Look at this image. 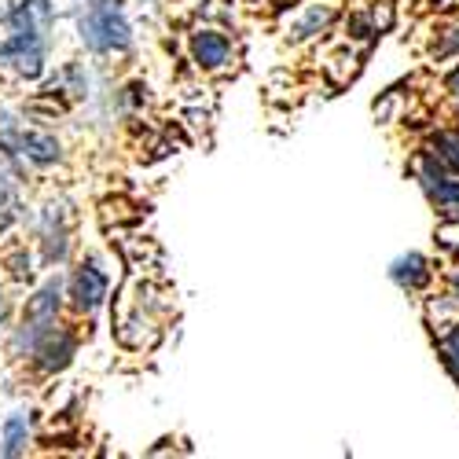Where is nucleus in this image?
I'll use <instances>...</instances> for the list:
<instances>
[{"label": "nucleus", "mask_w": 459, "mask_h": 459, "mask_svg": "<svg viewBox=\"0 0 459 459\" xmlns=\"http://www.w3.org/2000/svg\"><path fill=\"white\" fill-rule=\"evenodd\" d=\"M82 41L92 52H126L133 45V30L126 22L122 0H96L82 15Z\"/></svg>", "instance_id": "1"}, {"label": "nucleus", "mask_w": 459, "mask_h": 459, "mask_svg": "<svg viewBox=\"0 0 459 459\" xmlns=\"http://www.w3.org/2000/svg\"><path fill=\"white\" fill-rule=\"evenodd\" d=\"M45 41L41 33H12L8 41L0 45V66H8L19 78H41L45 74Z\"/></svg>", "instance_id": "2"}, {"label": "nucleus", "mask_w": 459, "mask_h": 459, "mask_svg": "<svg viewBox=\"0 0 459 459\" xmlns=\"http://www.w3.org/2000/svg\"><path fill=\"white\" fill-rule=\"evenodd\" d=\"M0 151L12 159L30 162V166L59 162V140L48 133H33V129H4L0 133Z\"/></svg>", "instance_id": "3"}, {"label": "nucleus", "mask_w": 459, "mask_h": 459, "mask_svg": "<svg viewBox=\"0 0 459 459\" xmlns=\"http://www.w3.org/2000/svg\"><path fill=\"white\" fill-rule=\"evenodd\" d=\"M107 290H110V283H107V276H103V269H100L96 261L82 264V269L74 273V280H70V298H74V305H78L82 313L103 309Z\"/></svg>", "instance_id": "4"}, {"label": "nucleus", "mask_w": 459, "mask_h": 459, "mask_svg": "<svg viewBox=\"0 0 459 459\" xmlns=\"http://www.w3.org/2000/svg\"><path fill=\"white\" fill-rule=\"evenodd\" d=\"M74 350H78V342H74V334L52 324L41 338H37L33 357H37V364H41V371H63V368L70 364Z\"/></svg>", "instance_id": "5"}, {"label": "nucleus", "mask_w": 459, "mask_h": 459, "mask_svg": "<svg viewBox=\"0 0 459 459\" xmlns=\"http://www.w3.org/2000/svg\"><path fill=\"white\" fill-rule=\"evenodd\" d=\"M8 30L12 33H41V37H48L52 4L48 0H15V8L8 12Z\"/></svg>", "instance_id": "6"}, {"label": "nucleus", "mask_w": 459, "mask_h": 459, "mask_svg": "<svg viewBox=\"0 0 459 459\" xmlns=\"http://www.w3.org/2000/svg\"><path fill=\"white\" fill-rule=\"evenodd\" d=\"M191 56L203 70H221L228 59H232V45H228V37L217 33V30H199L191 37Z\"/></svg>", "instance_id": "7"}, {"label": "nucleus", "mask_w": 459, "mask_h": 459, "mask_svg": "<svg viewBox=\"0 0 459 459\" xmlns=\"http://www.w3.org/2000/svg\"><path fill=\"white\" fill-rule=\"evenodd\" d=\"M390 280L404 290H419V287H427L430 283V261L423 254H401L394 264H390Z\"/></svg>", "instance_id": "8"}, {"label": "nucleus", "mask_w": 459, "mask_h": 459, "mask_svg": "<svg viewBox=\"0 0 459 459\" xmlns=\"http://www.w3.org/2000/svg\"><path fill=\"white\" fill-rule=\"evenodd\" d=\"M41 236H45V257L48 261H63L66 257V243H70L66 239L70 236V228H66V206H48Z\"/></svg>", "instance_id": "9"}, {"label": "nucleus", "mask_w": 459, "mask_h": 459, "mask_svg": "<svg viewBox=\"0 0 459 459\" xmlns=\"http://www.w3.org/2000/svg\"><path fill=\"white\" fill-rule=\"evenodd\" d=\"M26 441H30V411L26 408H15L4 427H0V452L4 455H19L26 452Z\"/></svg>", "instance_id": "10"}, {"label": "nucleus", "mask_w": 459, "mask_h": 459, "mask_svg": "<svg viewBox=\"0 0 459 459\" xmlns=\"http://www.w3.org/2000/svg\"><path fill=\"white\" fill-rule=\"evenodd\" d=\"M331 19H334V12H331L327 4H313V8H305V15L294 22L290 37H294V41H309V37H313V33H320Z\"/></svg>", "instance_id": "11"}, {"label": "nucleus", "mask_w": 459, "mask_h": 459, "mask_svg": "<svg viewBox=\"0 0 459 459\" xmlns=\"http://www.w3.org/2000/svg\"><path fill=\"white\" fill-rule=\"evenodd\" d=\"M430 151L448 166V173H459V136H452V133H437L434 143H430Z\"/></svg>", "instance_id": "12"}, {"label": "nucleus", "mask_w": 459, "mask_h": 459, "mask_svg": "<svg viewBox=\"0 0 459 459\" xmlns=\"http://www.w3.org/2000/svg\"><path fill=\"white\" fill-rule=\"evenodd\" d=\"M437 346H441V357H445V368L452 371V378L459 382V324H452L441 338H437Z\"/></svg>", "instance_id": "13"}, {"label": "nucleus", "mask_w": 459, "mask_h": 459, "mask_svg": "<svg viewBox=\"0 0 459 459\" xmlns=\"http://www.w3.org/2000/svg\"><path fill=\"white\" fill-rule=\"evenodd\" d=\"M15 191H12V184L4 180V177H0V232H4V228L15 221Z\"/></svg>", "instance_id": "14"}, {"label": "nucleus", "mask_w": 459, "mask_h": 459, "mask_svg": "<svg viewBox=\"0 0 459 459\" xmlns=\"http://www.w3.org/2000/svg\"><path fill=\"white\" fill-rule=\"evenodd\" d=\"M350 33L364 41V37L375 33V19H371V15H353V19H350Z\"/></svg>", "instance_id": "15"}, {"label": "nucleus", "mask_w": 459, "mask_h": 459, "mask_svg": "<svg viewBox=\"0 0 459 459\" xmlns=\"http://www.w3.org/2000/svg\"><path fill=\"white\" fill-rule=\"evenodd\" d=\"M437 56H459V26L445 33V45L437 48Z\"/></svg>", "instance_id": "16"}, {"label": "nucleus", "mask_w": 459, "mask_h": 459, "mask_svg": "<svg viewBox=\"0 0 459 459\" xmlns=\"http://www.w3.org/2000/svg\"><path fill=\"white\" fill-rule=\"evenodd\" d=\"M448 89H452V92H455V100H459V66L448 74Z\"/></svg>", "instance_id": "17"}, {"label": "nucleus", "mask_w": 459, "mask_h": 459, "mask_svg": "<svg viewBox=\"0 0 459 459\" xmlns=\"http://www.w3.org/2000/svg\"><path fill=\"white\" fill-rule=\"evenodd\" d=\"M448 283H452V301L459 305V273H452V280H448Z\"/></svg>", "instance_id": "18"}, {"label": "nucleus", "mask_w": 459, "mask_h": 459, "mask_svg": "<svg viewBox=\"0 0 459 459\" xmlns=\"http://www.w3.org/2000/svg\"><path fill=\"white\" fill-rule=\"evenodd\" d=\"M0 313H4V301H0Z\"/></svg>", "instance_id": "19"}]
</instances>
